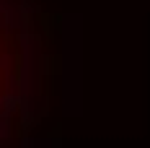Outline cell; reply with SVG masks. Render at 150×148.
<instances>
[{"mask_svg": "<svg viewBox=\"0 0 150 148\" xmlns=\"http://www.w3.org/2000/svg\"><path fill=\"white\" fill-rule=\"evenodd\" d=\"M0 91H3V78H0Z\"/></svg>", "mask_w": 150, "mask_h": 148, "instance_id": "cell-1", "label": "cell"}]
</instances>
